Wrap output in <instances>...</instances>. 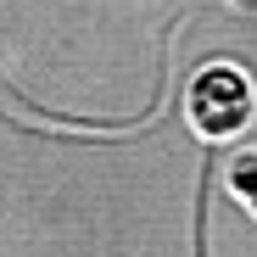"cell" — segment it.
<instances>
[{"instance_id": "1", "label": "cell", "mask_w": 257, "mask_h": 257, "mask_svg": "<svg viewBox=\"0 0 257 257\" xmlns=\"http://www.w3.org/2000/svg\"><path fill=\"white\" fill-rule=\"evenodd\" d=\"M251 112H257L251 78L235 62H207L185 90V117H190V128L201 140H235L251 123Z\"/></svg>"}, {"instance_id": "2", "label": "cell", "mask_w": 257, "mask_h": 257, "mask_svg": "<svg viewBox=\"0 0 257 257\" xmlns=\"http://www.w3.org/2000/svg\"><path fill=\"white\" fill-rule=\"evenodd\" d=\"M229 190H235L240 207L257 212V151H240V157L229 162Z\"/></svg>"}]
</instances>
